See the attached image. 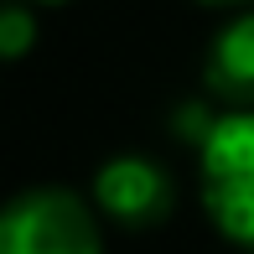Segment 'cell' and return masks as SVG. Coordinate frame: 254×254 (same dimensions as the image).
Wrapping results in <instances>:
<instances>
[{"instance_id": "1", "label": "cell", "mask_w": 254, "mask_h": 254, "mask_svg": "<svg viewBox=\"0 0 254 254\" xmlns=\"http://www.w3.org/2000/svg\"><path fill=\"white\" fill-rule=\"evenodd\" d=\"M197 187L213 228L239 249H254V109L218 114L197 145Z\"/></svg>"}, {"instance_id": "2", "label": "cell", "mask_w": 254, "mask_h": 254, "mask_svg": "<svg viewBox=\"0 0 254 254\" xmlns=\"http://www.w3.org/2000/svg\"><path fill=\"white\" fill-rule=\"evenodd\" d=\"M0 254H104L99 207L67 187H31L0 213Z\"/></svg>"}, {"instance_id": "3", "label": "cell", "mask_w": 254, "mask_h": 254, "mask_svg": "<svg viewBox=\"0 0 254 254\" xmlns=\"http://www.w3.org/2000/svg\"><path fill=\"white\" fill-rule=\"evenodd\" d=\"M88 202L99 207V218H109L120 228H156L161 218H171L177 187H171V171L156 156L120 151L94 171Z\"/></svg>"}, {"instance_id": "4", "label": "cell", "mask_w": 254, "mask_h": 254, "mask_svg": "<svg viewBox=\"0 0 254 254\" xmlns=\"http://www.w3.org/2000/svg\"><path fill=\"white\" fill-rule=\"evenodd\" d=\"M202 88L228 109H254V5L228 10V21L218 26L202 63Z\"/></svg>"}, {"instance_id": "5", "label": "cell", "mask_w": 254, "mask_h": 254, "mask_svg": "<svg viewBox=\"0 0 254 254\" xmlns=\"http://www.w3.org/2000/svg\"><path fill=\"white\" fill-rule=\"evenodd\" d=\"M37 5L31 0H10L5 10H0V57L5 63H16V57H26L37 47Z\"/></svg>"}, {"instance_id": "6", "label": "cell", "mask_w": 254, "mask_h": 254, "mask_svg": "<svg viewBox=\"0 0 254 254\" xmlns=\"http://www.w3.org/2000/svg\"><path fill=\"white\" fill-rule=\"evenodd\" d=\"M197 5H207V10H249L254 0H197Z\"/></svg>"}, {"instance_id": "7", "label": "cell", "mask_w": 254, "mask_h": 254, "mask_svg": "<svg viewBox=\"0 0 254 254\" xmlns=\"http://www.w3.org/2000/svg\"><path fill=\"white\" fill-rule=\"evenodd\" d=\"M31 5H67V0H31Z\"/></svg>"}]
</instances>
